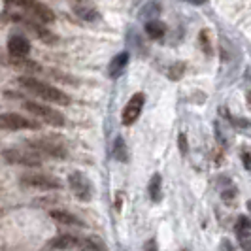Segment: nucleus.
<instances>
[{
  "mask_svg": "<svg viewBox=\"0 0 251 251\" xmlns=\"http://www.w3.org/2000/svg\"><path fill=\"white\" fill-rule=\"evenodd\" d=\"M19 85L23 89H26L28 93H32V95H36V97H40V99H44V100L48 102L59 104V106L70 104V97L64 95L61 89L53 87V85L42 81V79H38L34 75H21L19 77Z\"/></svg>",
  "mask_w": 251,
  "mask_h": 251,
  "instance_id": "f257e3e1",
  "label": "nucleus"
},
{
  "mask_svg": "<svg viewBox=\"0 0 251 251\" xmlns=\"http://www.w3.org/2000/svg\"><path fill=\"white\" fill-rule=\"evenodd\" d=\"M26 146L34 153H40V155H48V157H53V159H66L68 151L64 148L61 142L53 138H32L26 140Z\"/></svg>",
  "mask_w": 251,
  "mask_h": 251,
  "instance_id": "f03ea898",
  "label": "nucleus"
},
{
  "mask_svg": "<svg viewBox=\"0 0 251 251\" xmlns=\"http://www.w3.org/2000/svg\"><path fill=\"white\" fill-rule=\"evenodd\" d=\"M23 106H25L26 112L32 113L40 121H44V123H48L51 126H64V115L59 113L57 110L50 108V106H44L40 102H32V100H26Z\"/></svg>",
  "mask_w": 251,
  "mask_h": 251,
  "instance_id": "7ed1b4c3",
  "label": "nucleus"
},
{
  "mask_svg": "<svg viewBox=\"0 0 251 251\" xmlns=\"http://www.w3.org/2000/svg\"><path fill=\"white\" fill-rule=\"evenodd\" d=\"M13 4H17L28 17H34L38 23H53L55 21V13L46 4L38 2V0H12Z\"/></svg>",
  "mask_w": 251,
  "mask_h": 251,
  "instance_id": "20e7f679",
  "label": "nucleus"
},
{
  "mask_svg": "<svg viewBox=\"0 0 251 251\" xmlns=\"http://www.w3.org/2000/svg\"><path fill=\"white\" fill-rule=\"evenodd\" d=\"M38 123L26 119L19 113H0V128L2 130H36Z\"/></svg>",
  "mask_w": 251,
  "mask_h": 251,
  "instance_id": "39448f33",
  "label": "nucleus"
},
{
  "mask_svg": "<svg viewBox=\"0 0 251 251\" xmlns=\"http://www.w3.org/2000/svg\"><path fill=\"white\" fill-rule=\"evenodd\" d=\"M21 185L26 189H59L61 181L50 174H23Z\"/></svg>",
  "mask_w": 251,
  "mask_h": 251,
  "instance_id": "423d86ee",
  "label": "nucleus"
},
{
  "mask_svg": "<svg viewBox=\"0 0 251 251\" xmlns=\"http://www.w3.org/2000/svg\"><path fill=\"white\" fill-rule=\"evenodd\" d=\"M144 104H146V95L144 93H136V95L130 97V100L126 102V106L123 108V113H121L123 125L125 126L132 125L138 119L142 110H144Z\"/></svg>",
  "mask_w": 251,
  "mask_h": 251,
  "instance_id": "0eeeda50",
  "label": "nucleus"
},
{
  "mask_svg": "<svg viewBox=\"0 0 251 251\" xmlns=\"http://www.w3.org/2000/svg\"><path fill=\"white\" fill-rule=\"evenodd\" d=\"M68 183H70L72 193L79 201L87 202L93 199V185H91V181L81 172H72L70 177H68Z\"/></svg>",
  "mask_w": 251,
  "mask_h": 251,
  "instance_id": "6e6552de",
  "label": "nucleus"
},
{
  "mask_svg": "<svg viewBox=\"0 0 251 251\" xmlns=\"http://www.w3.org/2000/svg\"><path fill=\"white\" fill-rule=\"evenodd\" d=\"M4 159L12 164H23V166H40L42 161L36 153L32 151H21V150H6L4 153Z\"/></svg>",
  "mask_w": 251,
  "mask_h": 251,
  "instance_id": "1a4fd4ad",
  "label": "nucleus"
},
{
  "mask_svg": "<svg viewBox=\"0 0 251 251\" xmlns=\"http://www.w3.org/2000/svg\"><path fill=\"white\" fill-rule=\"evenodd\" d=\"M8 51L12 55V59H25L26 55L30 53V42L25 36H19V34H13L8 40Z\"/></svg>",
  "mask_w": 251,
  "mask_h": 251,
  "instance_id": "9d476101",
  "label": "nucleus"
},
{
  "mask_svg": "<svg viewBox=\"0 0 251 251\" xmlns=\"http://www.w3.org/2000/svg\"><path fill=\"white\" fill-rule=\"evenodd\" d=\"M126 64H128V53L126 51L117 53L112 61H110V64H108V75L110 77H119V75L125 72Z\"/></svg>",
  "mask_w": 251,
  "mask_h": 251,
  "instance_id": "9b49d317",
  "label": "nucleus"
},
{
  "mask_svg": "<svg viewBox=\"0 0 251 251\" xmlns=\"http://www.w3.org/2000/svg\"><path fill=\"white\" fill-rule=\"evenodd\" d=\"M79 242L74 238V236H70V234H61V236H57L55 240H51L50 242V250L53 251H61V250H72L75 248Z\"/></svg>",
  "mask_w": 251,
  "mask_h": 251,
  "instance_id": "f8f14e48",
  "label": "nucleus"
},
{
  "mask_svg": "<svg viewBox=\"0 0 251 251\" xmlns=\"http://www.w3.org/2000/svg\"><path fill=\"white\" fill-rule=\"evenodd\" d=\"M51 217L55 219V221H59V223H63V225H74V226H81L83 223L75 217V215L68 214V212H63V210H53L51 212Z\"/></svg>",
  "mask_w": 251,
  "mask_h": 251,
  "instance_id": "ddd939ff",
  "label": "nucleus"
},
{
  "mask_svg": "<svg viewBox=\"0 0 251 251\" xmlns=\"http://www.w3.org/2000/svg\"><path fill=\"white\" fill-rule=\"evenodd\" d=\"M74 12L79 19H85V21H99V19H100V13L97 12L95 8H91V6L79 4V6H75L74 8Z\"/></svg>",
  "mask_w": 251,
  "mask_h": 251,
  "instance_id": "4468645a",
  "label": "nucleus"
},
{
  "mask_svg": "<svg viewBox=\"0 0 251 251\" xmlns=\"http://www.w3.org/2000/svg\"><path fill=\"white\" fill-rule=\"evenodd\" d=\"M26 26H28V28H32V30H36V32H38V38H40L42 42H46V44H55V42H57V38L53 36V32H50L48 28H44V26L40 25V23H32V21H26Z\"/></svg>",
  "mask_w": 251,
  "mask_h": 251,
  "instance_id": "2eb2a0df",
  "label": "nucleus"
},
{
  "mask_svg": "<svg viewBox=\"0 0 251 251\" xmlns=\"http://www.w3.org/2000/svg\"><path fill=\"white\" fill-rule=\"evenodd\" d=\"M161 185H163V177L161 174H153V177L150 179V199L153 202H159L161 201Z\"/></svg>",
  "mask_w": 251,
  "mask_h": 251,
  "instance_id": "dca6fc26",
  "label": "nucleus"
},
{
  "mask_svg": "<svg viewBox=\"0 0 251 251\" xmlns=\"http://www.w3.org/2000/svg\"><path fill=\"white\" fill-rule=\"evenodd\" d=\"M146 32H148V36L153 38V40H159V38L164 36L166 26H164L161 21H148V23H146Z\"/></svg>",
  "mask_w": 251,
  "mask_h": 251,
  "instance_id": "f3484780",
  "label": "nucleus"
},
{
  "mask_svg": "<svg viewBox=\"0 0 251 251\" xmlns=\"http://www.w3.org/2000/svg\"><path fill=\"white\" fill-rule=\"evenodd\" d=\"M113 157L117 161H121V163L128 161V151H126L125 140L123 138H115V142H113Z\"/></svg>",
  "mask_w": 251,
  "mask_h": 251,
  "instance_id": "a211bd4d",
  "label": "nucleus"
},
{
  "mask_svg": "<svg viewBox=\"0 0 251 251\" xmlns=\"http://www.w3.org/2000/svg\"><path fill=\"white\" fill-rule=\"evenodd\" d=\"M238 242L242 246L244 251H251V232L246 230V232H238Z\"/></svg>",
  "mask_w": 251,
  "mask_h": 251,
  "instance_id": "6ab92c4d",
  "label": "nucleus"
},
{
  "mask_svg": "<svg viewBox=\"0 0 251 251\" xmlns=\"http://www.w3.org/2000/svg\"><path fill=\"white\" fill-rule=\"evenodd\" d=\"M201 44H202V48L206 50V53L210 55V53H212V44H210V32H208V30H202L201 32Z\"/></svg>",
  "mask_w": 251,
  "mask_h": 251,
  "instance_id": "aec40b11",
  "label": "nucleus"
},
{
  "mask_svg": "<svg viewBox=\"0 0 251 251\" xmlns=\"http://www.w3.org/2000/svg\"><path fill=\"white\" fill-rule=\"evenodd\" d=\"M236 228H238V232H246V230H250L251 228V221L248 219V217H238V225H236Z\"/></svg>",
  "mask_w": 251,
  "mask_h": 251,
  "instance_id": "412c9836",
  "label": "nucleus"
},
{
  "mask_svg": "<svg viewBox=\"0 0 251 251\" xmlns=\"http://www.w3.org/2000/svg\"><path fill=\"white\" fill-rule=\"evenodd\" d=\"M179 151H181V155H185L187 153V138H185V134H179Z\"/></svg>",
  "mask_w": 251,
  "mask_h": 251,
  "instance_id": "4be33fe9",
  "label": "nucleus"
},
{
  "mask_svg": "<svg viewBox=\"0 0 251 251\" xmlns=\"http://www.w3.org/2000/svg\"><path fill=\"white\" fill-rule=\"evenodd\" d=\"M242 161H244V166L246 170H251V157L248 151H242Z\"/></svg>",
  "mask_w": 251,
  "mask_h": 251,
  "instance_id": "5701e85b",
  "label": "nucleus"
},
{
  "mask_svg": "<svg viewBox=\"0 0 251 251\" xmlns=\"http://www.w3.org/2000/svg\"><path fill=\"white\" fill-rule=\"evenodd\" d=\"M144 251H159L157 250V242H155V240H148V242L144 244Z\"/></svg>",
  "mask_w": 251,
  "mask_h": 251,
  "instance_id": "b1692460",
  "label": "nucleus"
},
{
  "mask_svg": "<svg viewBox=\"0 0 251 251\" xmlns=\"http://www.w3.org/2000/svg\"><path fill=\"white\" fill-rule=\"evenodd\" d=\"M232 197H236V191H234V189H230V191H225V193H223V199H225V201L232 199Z\"/></svg>",
  "mask_w": 251,
  "mask_h": 251,
  "instance_id": "393cba45",
  "label": "nucleus"
},
{
  "mask_svg": "<svg viewBox=\"0 0 251 251\" xmlns=\"http://www.w3.org/2000/svg\"><path fill=\"white\" fill-rule=\"evenodd\" d=\"M191 2H193V4H195V6H201V4H204V2H206V0H191Z\"/></svg>",
  "mask_w": 251,
  "mask_h": 251,
  "instance_id": "a878e982",
  "label": "nucleus"
},
{
  "mask_svg": "<svg viewBox=\"0 0 251 251\" xmlns=\"http://www.w3.org/2000/svg\"><path fill=\"white\" fill-rule=\"evenodd\" d=\"M248 210H250V214H251V201H248Z\"/></svg>",
  "mask_w": 251,
  "mask_h": 251,
  "instance_id": "bb28decb",
  "label": "nucleus"
},
{
  "mask_svg": "<svg viewBox=\"0 0 251 251\" xmlns=\"http://www.w3.org/2000/svg\"><path fill=\"white\" fill-rule=\"evenodd\" d=\"M248 100H250V102H251V97H248Z\"/></svg>",
  "mask_w": 251,
  "mask_h": 251,
  "instance_id": "cd10ccee",
  "label": "nucleus"
},
{
  "mask_svg": "<svg viewBox=\"0 0 251 251\" xmlns=\"http://www.w3.org/2000/svg\"><path fill=\"white\" fill-rule=\"evenodd\" d=\"M183 251H187V250H183Z\"/></svg>",
  "mask_w": 251,
  "mask_h": 251,
  "instance_id": "c85d7f7f",
  "label": "nucleus"
}]
</instances>
